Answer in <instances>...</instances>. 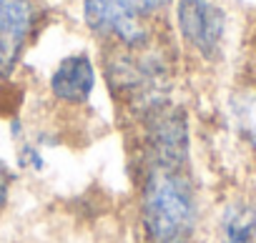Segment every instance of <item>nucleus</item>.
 <instances>
[{"label":"nucleus","instance_id":"nucleus-2","mask_svg":"<svg viewBox=\"0 0 256 243\" xmlns=\"http://www.w3.org/2000/svg\"><path fill=\"white\" fill-rule=\"evenodd\" d=\"M103 75L116 103L131 118L171 100L174 60L156 35L141 45H108Z\"/></svg>","mask_w":256,"mask_h":243},{"label":"nucleus","instance_id":"nucleus-9","mask_svg":"<svg viewBox=\"0 0 256 243\" xmlns=\"http://www.w3.org/2000/svg\"><path fill=\"white\" fill-rule=\"evenodd\" d=\"M231 113H234V120H236V128H238L241 138L248 143L251 153L256 156V93L248 88L241 95H236Z\"/></svg>","mask_w":256,"mask_h":243},{"label":"nucleus","instance_id":"nucleus-8","mask_svg":"<svg viewBox=\"0 0 256 243\" xmlns=\"http://www.w3.org/2000/svg\"><path fill=\"white\" fill-rule=\"evenodd\" d=\"M216 243H256V198L231 193L216 213Z\"/></svg>","mask_w":256,"mask_h":243},{"label":"nucleus","instance_id":"nucleus-4","mask_svg":"<svg viewBox=\"0 0 256 243\" xmlns=\"http://www.w3.org/2000/svg\"><path fill=\"white\" fill-rule=\"evenodd\" d=\"M174 23L181 43L204 63L224 55L228 15L216 0H174Z\"/></svg>","mask_w":256,"mask_h":243},{"label":"nucleus","instance_id":"nucleus-5","mask_svg":"<svg viewBox=\"0 0 256 243\" xmlns=\"http://www.w3.org/2000/svg\"><path fill=\"white\" fill-rule=\"evenodd\" d=\"M83 20L108 45H141L156 35L138 0H83Z\"/></svg>","mask_w":256,"mask_h":243},{"label":"nucleus","instance_id":"nucleus-1","mask_svg":"<svg viewBox=\"0 0 256 243\" xmlns=\"http://www.w3.org/2000/svg\"><path fill=\"white\" fill-rule=\"evenodd\" d=\"M138 223L146 243H194L201 193L191 168H138Z\"/></svg>","mask_w":256,"mask_h":243},{"label":"nucleus","instance_id":"nucleus-6","mask_svg":"<svg viewBox=\"0 0 256 243\" xmlns=\"http://www.w3.org/2000/svg\"><path fill=\"white\" fill-rule=\"evenodd\" d=\"M98 85V70L88 53L66 55L48 78L50 98L63 108H83Z\"/></svg>","mask_w":256,"mask_h":243},{"label":"nucleus","instance_id":"nucleus-10","mask_svg":"<svg viewBox=\"0 0 256 243\" xmlns=\"http://www.w3.org/2000/svg\"><path fill=\"white\" fill-rule=\"evenodd\" d=\"M13 181H16V176H13L10 166H8L3 158H0V216L6 213V208H8V203H10Z\"/></svg>","mask_w":256,"mask_h":243},{"label":"nucleus","instance_id":"nucleus-3","mask_svg":"<svg viewBox=\"0 0 256 243\" xmlns=\"http://www.w3.org/2000/svg\"><path fill=\"white\" fill-rule=\"evenodd\" d=\"M131 120L136 131L138 168H191V118L181 103L166 100Z\"/></svg>","mask_w":256,"mask_h":243},{"label":"nucleus","instance_id":"nucleus-7","mask_svg":"<svg viewBox=\"0 0 256 243\" xmlns=\"http://www.w3.org/2000/svg\"><path fill=\"white\" fill-rule=\"evenodd\" d=\"M36 28L33 0H0V78H8Z\"/></svg>","mask_w":256,"mask_h":243},{"label":"nucleus","instance_id":"nucleus-12","mask_svg":"<svg viewBox=\"0 0 256 243\" xmlns=\"http://www.w3.org/2000/svg\"><path fill=\"white\" fill-rule=\"evenodd\" d=\"M251 90L256 93V48H254V55H251Z\"/></svg>","mask_w":256,"mask_h":243},{"label":"nucleus","instance_id":"nucleus-11","mask_svg":"<svg viewBox=\"0 0 256 243\" xmlns=\"http://www.w3.org/2000/svg\"><path fill=\"white\" fill-rule=\"evenodd\" d=\"M138 5H141V10L154 20V18H158L166 8L174 5V0H138Z\"/></svg>","mask_w":256,"mask_h":243}]
</instances>
